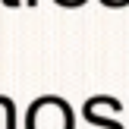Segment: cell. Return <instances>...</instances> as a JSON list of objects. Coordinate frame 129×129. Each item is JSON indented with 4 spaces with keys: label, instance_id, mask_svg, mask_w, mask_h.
<instances>
[{
    "label": "cell",
    "instance_id": "6da1fadb",
    "mask_svg": "<svg viewBox=\"0 0 129 129\" xmlns=\"http://www.w3.org/2000/svg\"><path fill=\"white\" fill-rule=\"evenodd\" d=\"M28 129H73V110L63 98H38L28 107Z\"/></svg>",
    "mask_w": 129,
    "mask_h": 129
},
{
    "label": "cell",
    "instance_id": "7a4b0ae2",
    "mask_svg": "<svg viewBox=\"0 0 129 129\" xmlns=\"http://www.w3.org/2000/svg\"><path fill=\"white\" fill-rule=\"evenodd\" d=\"M101 110H104V98H88L85 117H88V123H91V126H101V129H123V126H120V120L104 117Z\"/></svg>",
    "mask_w": 129,
    "mask_h": 129
},
{
    "label": "cell",
    "instance_id": "3957f363",
    "mask_svg": "<svg viewBox=\"0 0 129 129\" xmlns=\"http://www.w3.org/2000/svg\"><path fill=\"white\" fill-rule=\"evenodd\" d=\"M3 3H6V6H19L22 0H3Z\"/></svg>",
    "mask_w": 129,
    "mask_h": 129
},
{
    "label": "cell",
    "instance_id": "277c9868",
    "mask_svg": "<svg viewBox=\"0 0 129 129\" xmlns=\"http://www.w3.org/2000/svg\"><path fill=\"white\" fill-rule=\"evenodd\" d=\"M25 3H28V6H35V3H38V0H25Z\"/></svg>",
    "mask_w": 129,
    "mask_h": 129
}]
</instances>
